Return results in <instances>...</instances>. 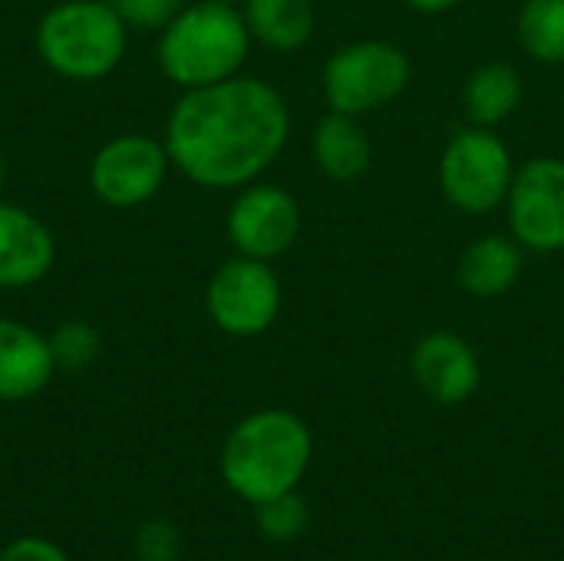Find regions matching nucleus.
<instances>
[{
  "instance_id": "obj_1",
  "label": "nucleus",
  "mask_w": 564,
  "mask_h": 561,
  "mask_svg": "<svg viewBox=\"0 0 564 561\" xmlns=\"http://www.w3.org/2000/svg\"><path fill=\"white\" fill-rule=\"evenodd\" d=\"M288 99L258 76L185 89L165 119L172 165L202 188H245L284 152Z\"/></svg>"
},
{
  "instance_id": "obj_2",
  "label": "nucleus",
  "mask_w": 564,
  "mask_h": 561,
  "mask_svg": "<svg viewBox=\"0 0 564 561\" xmlns=\"http://www.w3.org/2000/svg\"><path fill=\"white\" fill-rule=\"evenodd\" d=\"M314 440L291 410H258L245 417L221 446V479L245 503L258 506L294 493L311 466Z\"/></svg>"
},
{
  "instance_id": "obj_3",
  "label": "nucleus",
  "mask_w": 564,
  "mask_h": 561,
  "mask_svg": "<svg viewBox=\"0 0 564 561\" xmlns=\"http://www.w3.org/2000/svg\"><path fill=\"white\" fill-rule=\"evenodd\" d=\"M251 30L241 7L225 0H195L159 33V69L182 93L231 79L251 53Z\"/></svg>"
},
{
  "instance_id": "obj_4",
  "label": "nucleus",
  "mask_w": 564,
  "mask_h": 561,
  "mask_svg": "<svg viewBox=\"0 0 564 561\" xmlns=\"http://www.w3.org/2000/svg\"><path fill=\"white\" fill-rule=\"evenodd\" d=\"M129 46V26L112 3L63 0L36 23V53L63 79L96 83L109 76Z\"/></svg>"
},
{
  "instance_id": "obj_5",
  "label": "nucleus",
  "mask_w": 564,
  "mask_h": 561,
  "mask_svg": "<svg viewBox=\"0 0 564 561\" xmlns=\"http://www.w3.org/2000/svg\"><path fill=\"white\" fill-rule=\"evenodd\" d=\"M413 63L403 46L390 40H354L337 46L321 73V89L330 109L347 116H367L410 86Z\"/></svg>"
},
{
  "instance_id": "obj_6",
  "label": "nucleus",
  "mask_w": 564,
  "mask_h": 561,
  "mask_svg": "<svg viewBox=\"0 0 564 561\" xmlns=\"http://www.w3.org/2000/svg\"><path fill=\"white\" fill-rule=\"evenodd\" d=\"M509 142L489 126H463L449 136L440 155V188L463 215H486L506 205L516 179Z\"/></svg>"
},
{
  "instance_id": "obj_7",
  "label": "nucleus",
  "mask_w": 564,
  "mask_h": 561,
  "mask_svg": "<svg viewBox=\"0 0 564 561\" xmlns=\"http://www.w3.org/2000/svg\"><path fill=\"white\" fill-rule=\"evenodd\" d=\"M281 278L271 261L235 255L205 288V311L228 337H258L281 314Z\"/></svg>"
},
{
  "instance_id": "obj_8",
  "label": "nucleus",
  "mask_w": 564,
  "mask_h": 561,
  "mask_svg": "<svg viewBox=\"0 0 564 561\" xmlns=\"http://www.w3.org/2000/svg\"><path fill=\"white\" fill-rule=\"evenodd\" d=\"M509 235L535 255L564 251V159L535 155L516 169L506 195Z\"/></svg>"
},
{
  "instance_id": "obj_9",
  "label": "nucleus",
  "mask_w": 564,
  "mask_h": 561,
  "mask_svg": "<svg viewBox=\"0 0 564 561\" xmlns=\"http://www.w3.org/2000/svg\"><path fill=\"white\" fill-rule=\"evenodd\" d=\"M172 169L162 139L122 132L102 142L89 162V188L109 208H139L159 195Z\"/></svg>"
},
{
  "instance_id": "obj_10",
  "label": "nucleus",
  "mask_w": 564,
  "mask_h": 561,
  "mask_svg": "<svg viewBox=\"0 0 564 561\" xmlns=\"http://www.w3.org/2000/svg\"><path fill=\"white\" fill-rule=\"evenodd\" d=\"M301 205L297 198L271 182H251L245 185L225 218L228 241L235 255L258 258V261H278L294 248L301 238Z\"/></svg>"
},
{
  "instance_id": "obj_11",
  "label": "nucleus",
  "mask_w": 564,
  "mask_h": 561,
  "mask_svg": "<svg viewBox=\"0 0 564 561\" xmlns=\"http://www.w3.org/2000/svg\"><path fill=\"white\" fill-rule=\"evenodd\" d=\"M410 370L420 390L443 407L466 403L482 384V367L473 344L453 331L423 334L410 354Z\"/></svg>"
},
{
  "instance_id": "obj_12",
  "label": "nucleus",
  "mask_w": 564,
  "mask_h": 561,
  "mask_svg": "<svg viewBox=\"0 0 564 561\" xmlns=\"http://www.w3.org/2000/svg\"><path fill=\"white\" fill-rule=\"evenodd\" d=\"M56 261V238L50 225L10 202H0V291H23L40 284Z\"/></svg>"
},
{
  "instance_id": "obj_13",
  "label": "nucleus",
  "mask_w": 564,
  "mask_h": 561,
  "mask_svg": "<svg viewBox=\"0 0 564 561\" xmlns=\"http://www.w3.org/2000/svg\"><path fill=\"white\" fill-rule=\"evenodd\" d=\"M53 374L56 360L50 337L13 317H0V400H30L53 380Z\"/></svg>"
},
{
  "instance_id": "obj_14",
  "label": "nucleus",
  "mask_w": 564,
  "mask_h": 561,
  "mask_svg": "<svg viewBox=\"0 0 564 561\" xmlns=\"http://www.w3.org/2000/svg\"><path fill=\"white\" fill-rule=\"evenodd\" d=\"M525 268V248L512 235H482L466 245L456 265V281L473 298H502L509 294Z\"/></svg>"
},
{
  "instance_id": "obj_15",
  "label": "nucleus",
  "mask_w": 564,
  "mask_h": 561,
  "mask_svg": "<svg viewBox=\"0 0 564 561\" xmlns=\"http://www.w3.org/2000/svg\"><path fill=\"white\" fill-rule=\"evenodd\" d=\"M311 152H314L321 175H327L334 182L360 179L373 159V149H370V139H367V129L360 126V119L337 112V109H330L317 119L314 136H311Z\"/></svg>"
},
{
  "instance_id": "obj_16",
  "label": "nucleus",
  "mask_w": 564,
  "mask_h": 561,
  "mask_svg": "<svg viewBox=\"0 0 564 561\" xmlns=\"http://www.w3.org/2000/svg\"><path fill=\"white\" fill-rule=\"evenodd\" d=\"M241 17L251 40L274 53L304 50L317 26L314 0H241Z\"/></svg>"
},
{
  "instance_id": "obj_17",
  "label": "nucleus",
  "mask_w": 564,
  "mask_h": 561,
  "mask_svg": "<svg viewBox=\"0 0 564 561\" xmlns=\"http://www.w3.org/2000/svg\"><path fill=\"white\" fill-rule=\"evenodd\" d=\"M463 103H466V116L473 126H489L496 129L499 122H506L519 103H522V76L512 63L506 60H489L482 66H476L463 86Z\"/></svg>"
},
{
  "instance_id": "obj_18",
  "label": "nucleus",
  "mask_w": 564,
  "mask_h": 561,
  "mask_svg": "<svg viewBox=\"0 0 564 561\" xmlns=\"http://www.w3.org/2000/svg\"><path fill=\"white\" fill-rule=\"evenodd\" d=\"M519 43L522 50L545 63H564V0H525L519 10Z\"/></svg>"
},
{
  "instance_id": "obj_19",
  "label": "nucleus",
  "mask_w": 564,
  "mask_h": 561,
  "mask_svg": "<svg viewBox=\"0 0 564 561\" xmlns=\"http://www.w3.org/2000/svg\"><path fill=\"white\" fill-rule=\"evenodd\" d=\"M50 350L56 370H86L102 354V337L89 321H63L50 334Z\"/></svg>"
},
{
  "instance_id": "obj_20",
  "label": "nucleus",
  "mask_w": 564,
  "mask_h": 561,
  "mask_svg": "<svg viewBox=\"0 0 564 561\" xmlns=\"http://www.w3.org/2000/svg\"><path fill=\"white\" fill-rule=\"evenodd\" d=\"M258 532L271 542H294L307 529V506L297 493L274 496L254 506Z\"/></svg>"
},
{
  "instance_id": "obj_21",
  "label": "nucleus",
  "mask_w": 564,
  "mask_h": 561,
  "mask_svg": "<svg viewBox=\"0 0 564 561\" xmlns=\"http://www.w3.org/2000/svg\"><path fill=\"white\" fill-rule=\"evenodd\" d=\"M129 30H155L162 33L185 7V0H112Z\"/></svg>"
},
{
  "instance_id": "obj_22",
  "label": "nucleus",
  "mask_w": 564,
  "mask_h": 561,
  "mask_svg": "<svg viewBox=\"0 0 564 561\" xmlns=\"http://www.w3.org/2000/svg\"><path fill=\"white\" fill-rule=\"evenodd\" d=\"M139 561H178L182 555V532L169 519H149L135 536Z\"/></svg>"
},
{
  "instance_id": "obj_23",
  "label": "nucleus",
  "mask_w": 564,
  "mask_h": 561,
  "mask_svg": "<svg viewBox=\"0 0 564 561\" xmlns=\"http://www.w3.org/2000/svg\"><path fill=\"white\" fill-rule=\"evenodd\" d=\"M0 561H69L59 546H53L50 539H36V536H23L17 542H10Z\"/></svg>"
},
{
  "instance_id": "obj_24",
  "label": "nucleus",
  "mask_w": 564,
  "mask_h": 561,
  "mask_svg": "<svg viewBox=\"0 0 564 561\" xmlns=\"http://www.w3.org/2000/svg\"><path fill=\"white\" fill-rule=\"evenodd\" d=\"M406 7H413L416 13H446V10H453L459 0H403Z\"/></svg>"
},
{
  "instance_id": "obj_25",
  "label": "nucleus",
  "mask_w": 564,
  "mask_h": 561,
  "mask_svg": "<svg viewBox=\"0 0 564 561\" xmlns=\"http://www.w3.org/2000/svg\"><path fill=\"white\" fill-rule=\"evenodd\" d=\"M3 182H7V165H3V155H0V192H3Z\"/></svg>"
},
{
  "instance_id": "obj_26",
  "label": "nucleus",
  "mask_w": 564,
  "mask_h": 561,
  "mask_svg": "<svg viewBox=\"0 0 564 561\" xmlns=\"http://www.w3.org/2000/svg\"><path fill=\"white\" fill-rule=\"evenodd\" d=\"M225 3H235V7H238V0H225Z\"/></svg>"
}]
</instances>
